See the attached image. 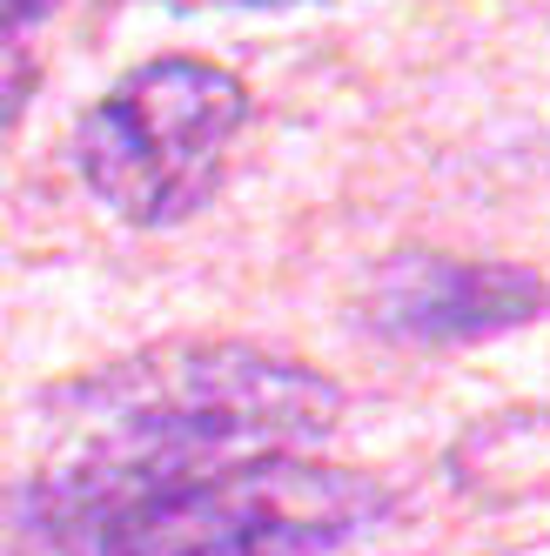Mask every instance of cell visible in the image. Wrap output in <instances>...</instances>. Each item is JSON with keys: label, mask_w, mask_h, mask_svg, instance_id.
<instances>
[{"label": "cell", "mask_w": 550, "mask_h": 556, "mask_svg": "<svg viewBox=\"0 0 550 556\" xmlns=\"http://www.w3.org/2000/svg\"><path fill=\"white\" fill-rule=\"evenodd\" d=\"M342 416V389L316 369L242 342L141 349L61 395L34 509L48 530H101L168 490L302 456Z\"/></svg>", "instance_id": "obj_1"}, {"label": "cell", "mask_w": 550, "mask_h": 556, "mask_svg": "<svg viewBox=\"0 0 550 556\" xmlns=\"http://www.w3.org/2000/svg\"><path fill=\"white\" fill-rule=\"evenodd\" d=\"M389 523V490L363 469L268 456L135 503L88 536L95 556H357Z\"/></svg>", "instance_id": "obj_2"}, {"label": "cell", "mask_w": 550, "mask_h": 556, "mask_svg": "<svg viewBox=\"0 0 550 556\" xmlns=\"http://www.w3.org/2000/svg\"><path fill=\"white\" fill-rule=\"evenodd\" d=\"M242 122L249 88L215 61L175 54L135 67L88 108L82 135H74V162L122 222L162 228L215 194Z\"/></svg>", "instance_id": "obj_3"}, {"label": "cell", "mask_w": 550, "mask_h": 556, "mask_svg": "<svg viewBox=\"0 0 550 556\" xmlns=\"http://www.w3.org/2000/svg\"><path fill=\"white\" fill-rule=\"evenodd\" d=\"M543 308V282L510 262H463V255H397L376 289V329L403 342H477L497 329H517Z\"/></svg>", "instance_id": "obj_4"}, {"label": "cell", "mask_w": 550, "mask_h": 556, "mask_svg": "<svg viewBox=\"0 0 550 556\" xmlns=\"http://www.w3.org/2000/svg\"><path fill=\"white\" fill-rule=\"evenodd\" d=\"M48 8H54V0H0V34L14 41V34H21L27 21H41Z\"/></svg>", "instance_id": "obj_5"}, {"label": "cell", "mask_w": 550, "mask_h": 556, "mask_svg": "<svg viewBox=\"0 0 550 556\" xmlns=\"http://www.w3.org/2000/svg\"><path fill=\"white\" fill-rule=\"evenodd\" d=\"M21 108V74H14V61H8V34H0V122Z\"/></svg>", "instance_id": "obj_6"}, {"label": "cell", "mask_w": 550, "mask_h": 556, "mask_svg": "<svg viewBox=\"0 0 550 556\" xmlns=\"http://www.w3.org/2000/svg\"><path fill=\"white\" fill-rule=\"evenodd\" d=\"M168 8H302V0H168Z\"/></svg>", "instance_id": "obj_7"}]
</instances>
